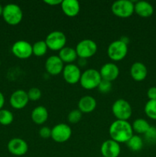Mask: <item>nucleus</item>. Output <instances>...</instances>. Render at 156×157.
I'll list each match as a JSON object with an SVG mask.
<instances>
[{"label": "nucleus", "mask_w": 156, "mask_h": 157, "mask_svg": "<svg viewBox=\"0 0 156 157\" xmlns=\"http://www.w3.org/2000/svg\"><path fill=\"white\" fill-rule=\"evenodd\" d=\"M109 133L113 140L119 144L127 143L133 135L132 126L127 121L116 120L110 125Z\"/></svg>", "instance_id": "f257e3e1"}, {"label": "nucleus", "mask_w": 156, "mask_h": 157, "mask_svg": "<svg viewBox=\"0 0 156 157\" xmlns=\"http://www.w3.org/2000/svg\"><path fill=\"white\" fill-rule=\"evenodd\" d=\"M102 81L99 71L96 69L90 68L81 74L80 84L86 90H93L97 88Z\"/></svg>", "instance_id": "f03ea898"}, {"label": "nucleus", "mask_w": 156, "mask_h": 157, "mask_svg": "<svg viewBox=\"0 0 156 157\" xmlns=\"http://www.w3.org/2000/svg\"><path fill=\"white\" fill-rule=\"evenodd\" d=\"M2 16L5 21L11 25H17L23 18V12L20 6L9 3L3 7Z\"/></svg>", "instance_id": "7ed1b4c3"}, {"label": "nucleus", "mask_w": 156, "mask_h": 157, "mask_svg": "<svg viewBox=\"0 0 156 157\" xmlns=\"http://www.w3.org/2000/svg\"><path fill=\"white\" fill-rule=\"evenodd\" d=\"M112 112L116 120L128 121L132 114V109L128 101L124 99H118L112 106Z\"/></svg>", "instance_id": "20e7f679"}, {"label": "nucleus", "mask_w": 156, "mask_h": 157, "mask_svg": "<svg viewBox=\"0 0 156 157\" xmlns=\"http://www.w3.org/2000/svg\"><path fill=\"white\" fill-rule=\"evenodd\" d=\"M128 53V44L122 40H116L110 44L107 48L108 57L114 61H119L125 58Z\"/></svg>", "instance_id": "39448f33"}, {"label": "nucleus", "mask_w": 156, "mask_h": 157, "mask_svg": "<svg viewBox=\"0 0 156 157\" xmlns=\"http://www.w3.org/2000/svg\"><path fill=\"white\" fill-rule=\"evenodd\" d=\"M135 5L130 0H118L112 5V12L119 18H128L134 13Z\"/></svg>", "instance_id": "423d86ee"}, {"label": "nucleus", "mask_w": 156, "mask_h": 157, "mask_svg": "<svg viewBox=\"0 0 156 157\" xmlns=\"http://www.w3.org/2000/svg\"><path fill=\"white\" fill-rule=\"evenodd\" d=\"M48 49L51 51H61L65 47L67 37L61 31H54L49 33L44 40Z\"/></svg>", "instance_id": "0eeeda50"}, {"label": "nucleus", "mask_w": 156, "mask_h": 157, "mask_svg": "<svg viewBox=\"0 0 156 157\" xmlns=\"http://www.w3.org/2000/svg\"><path fill=\"white\" fill-rule=\"evenodd\" d=\"M75 49L79 58L87 59L95 55L97 52V44L91 39H84L76 44Z\"/></svg>", "instance_id": "6e6552de"}, {"label": "nucleus", "mask_w": 156, "mask_h": 157, "mask_svg": "<svg viewBox=\"0 0 156 157\" xmlns=\"http://www.w3.org/2000/svg\"><path fill=\"white\" fill-rule=\"evenodd\" d=\"M72 135V130L66 124H59L51 129V138L58 144H63L68 140Z\"/></svg>", "instance_id": "1a4fd4ad"}, {"label": "nucleus", "mask_w": 156, "mask_h": 157, "mask_svg": "<svg viewBox=\"0 0 156 157\" xmlns=\"http://www.w3.org/2000/svg\"><path fill=\"white\" fill-rule=\"evenodd\" d=\"M12 52L15 57L20 59H27L30 58L32 52V45L27 41L19 40L12 44Z\"/></svg>", "instance_id": "9d476101"}, {"label": "nucleus", "mask_w": 156, "mask_h": 157, "mask_svg": "<svg viewBox=\"0 0 156 157\" xmlns=\"http://www.w3.org/2000/svg\"><path fill=\"white\" fill-rule=\"evenodd\" d=\"M81 74L80 67L74 64H66L62 71L64 81L69 84H76L80 82Z\"/></svg>", "instance_id": "9b49d317"}, {"label": "nucleus", "mask_w": 156, "mask_h": 157, "mask_svg": "<svg viewBox=\"0 0 156 157\" xmlns=\"http://www.w3.org/2000/svg\"><path fill=\"white\" fill-rule=\"evenodd\" d=\"M9 153L16 156H24L28 150V145L24 140L21 138H13L8 143Z\"/></svg>", "instance_id": "f8f14e48"}, {"label": "nucleus", "mask_w": 156, "mask_h": 157, "mask_svg": "<svg viewBox=\"0 0 156 157\" xmlns=\"http://www.w3.org/2000/svg\"><path fill=\"white\" fill-rule=\"evenodd\" d=\"M28 97L27 92L24 90H17L12 94L10 97L11 106L17 110H21L24 108L28 104Z\"/></svg>", "instance_id": "ddd939ff"}, {"label": "nucleus", "mask_w": 156, "mask_h": 157, "mask_svg": "<svg viewBox=\"0 0 156 157\" xmlns=\"http://www.w3.org/2000/svg\"><path fill=\"white\" fill-rule=\"evenodd\" d=\"M99 74L102 80L113 82L117 79L119 75V69L116 64L112 62L106 63L101 67Z\"/></svg>", "instance_id": "4468645a"}, {"label": "nucleus", "mask_w": 156, "mask_h": 157, "mask_svg": "<svg viewBox=\"0 0 156 157\" xmlns=\"http://www.w3.org/2000/svg\"><path fill=\"white\" fill-rule=\"evenodd\" d=\"M100 152L103 157H118L121 153V147L119 143L112 139L107 140L101 145Z\"/></svg>", "instance_id": "2eb2a0df"}, {"label": "nucleus", "mask_w": 156, "mask_h": 157, "mask_svg": "<svg viewBox=\"0 0 156 157\" xmlns=\"http://www.w3.org/2000/svg\"><path fill=\"white\" fill-rule=\"evenodd\" d=\"M64 62L61 61L59 56L52 55L47 58L45 62V69L50 75L56 76L61 74L64 69Z\"/></svg>", "instance_id": "dca6fc26"}, {"label": "nucleus", "mask_w": 156, "mask_h": 157, "mask_svg": "<svg viewBox=\"0 0 156 157\" xmlns=\"http://www.w3.org/2000/svg\"><path fill=\"white\" fill-rule=\"evenodd\" d=\"M148 75L147 67L143 63L136 61L130 67V75L136 81H142L146 78Z\"/></svg>", "instance_id": "f3484780"}, {"label": "nucleus", "mask_w": 156, "mask_h": 157, "mask_svg": "<svg viewBox=\"0 0 156 157\" xmlns=\"http://www.w3.org/2000/svg\"><path fill=\"white\" fill-rule=\"evenodd\" d=\"M64 15L68 17H75L79 14L80 6L76 0H63L61 4Z\"/></svg>", "instance_id": "a211bd4d"}, {"label": "nucleus", "mask_w": 156, "mask_h": 157, "mask_svg": "<svg viewBox=\"0 0 156 157\" xmlns=\"http://www.w3.org/2000/svg\"><path fill=\"white\" fill-rule=\"evenodd\" d=\"M96 107V101L93 97L86 95L82 97L78 102V110L82 113H90Z\"/></svg>", "instance_id": "6ab92c4d"}, {"label": "nucleus", "mask_w": 156, "mask_h": 157, "mask_svg": "<svg viewBox=\"0 0 156 157\" xmlns=\"http://www.w3.org/2000/svg\"><path fill=\"white\" fill-rule=\"evenodd\" d=\"M134 12L142 18H148L154 13V8L152 5L145 1L136 2L135 3Z\"/></svg>", "instance_id": "aec40b11"}, {"label": "nucleus", "mask_w": 156, "mask_h": 157, "mask_svg": "<svg viewBox=\"0 0 156 157\" xmlns=\"http://www.w3.org/2000/svg\"><path fill=\"white\" fill-rule=\"evenodd\" d=\"M32 120L35 124L41 125L48 119V111L47 108L43 106H38L33 109L32 112Z\"/></svg>", "instance_id": "412c9836"}, {"label": "nucleus", "mask_w": 156, "mask_h": 157, "mask_svg": "<svg viewBox=\"0 0 156 157\" xmlns=\"http://www.w3.org/2000/svg\"><path fill=\"white\" fill-rule=\"evenodd\" d=\"M58 56L64 62V64L65 63L67 64H73V61H76L78 57L76 49L70 47H66V46L60 51Z\"/></svg>", "instance_id": "4be33fe9"}, {"label": "nucleus", "mask_w": 156, "mask_h": 157, "mask_svg": "<svg viewBox=\"0 0 156 157\" xmlns=\"http://www.w3.org/2000/svg\"><path fill=\"white\" fill-rule=\"evenodd\" d=\"M150 127L151 126L149 125L148 121H145V119H142V118L136 119L132 124L133 131L136 132L139 134H145L150 128Z\"/></svg>", "instance_id": "5701e85b"}, {"label": "nucleus", "mask_w": 156, "mask_h": 157, "mask_svg": "<svg viewBox=\"0 0 156 157\" xmlns=\"http://www.w3.org/2000/svg\"><path fill=\"white\" fill-rule=\"evenodd\" d=\"M128 149L132 151H139L143 147V141L142 139L138 135H132L131 138L126 143Z\"/></svg>", "instance_id": "b1692460"}, {"label": "nucleus", "mask_w": 156, "mask_h": 157, "mask_svg": "<svg viewBox=\"0 0 156 157\" xmlns=\"http://www.w3.org/2000/svg\"><path fill=\"white\" fill-rule=\"evenodd\" d=\"M47 44L45 41H38L32 45V52L37 57H42L47 52Z\"/></svg>", "instance_id": "393cba45"}, {"label": "nucleus", "mask_w": 156, "mask_h": 157, "mask_svg": "<svg viewBox=\"0 0 156 157\" xmlns=\"http://www.w3.org/2000/svg\"><path fill=\"white\" fill-rule=\"evenodd\" d=\"M13 113L6 109L0 110V124L8 126L13 122Z\"/></svg>", "instance_id": "a878e982"}, {"label": "nucleus", "mask_w": 156, "mask_h": 157, "mask_svg": "<svg viewBox=\"0 0 156 157\" xmlns=\"http://www.w3.org/2000/svg\"><path fill=\"white\" fill-rule=\"evenodd\" d=\"M145 113L147 117L156 121V100L148 101L145 106Z\"/></svg>", "instance_id": "bb28decb"}, {"label": "nucleus", "mask_w": 156, "mask_h": 157, "mask_svg": "<svg viewBox=\"0 0 156 157\" xmlns=\"http://www.w3.org/2000/svg\"><path fill=\"white\" fill-rule=\"evenodd\" d=\"M81 118H82V113L78 109L71 110L67 116V120H68L69 123L72 124H76L79 123Z\"/></svg>", "instance_id": "cd10ccee"}, {"label": "nucleus", "mask_w": 156, "mask_h": 157, "mask_svg": "<svg viewBox=\"0 0 156 157\" xmlns=\"http://www.w3.org/2000/svg\"><path fill=\"white\" fill-rule=\"evenodd\" d=\"M27 94L29 101H37L40 100V98H41V95H42L41 90L38 87H32V88L29 89Z\"/></svg>", "instance_id": "c85d7f7f"}, {"label": "nucleus", "mask_w": 156, "mask_h": 157, "mask_svg": "<svg viewBox=\"0 0 156 157\" xmlns=\"http://www.w3.org/2000/svg\"><path fill=\"white\" fill-rule=\"evenodd\" d=\"M145 138L149 144L156 143V127L151 126L148 131L145 133Z\"/></svg>", "instance_id": "c756f323"}, {"label": "nucleus", "mask_w": 156, "mask_h": 157, "mask_svg": "<svg viewBox=\"0 0 156 157\" xmlns=\"http://www.w3.org/2000/svg\"><path fill=\"white\" fill-rule=\"evenodd\" d=\"M98 90L99 92L102 94H107L112 89V83L110 81H105V80H102L101 81L100 84L98 86Z\"/></svg>", "instance_id": "7c9ffc66"}, {"label": "nucleus", "mask_w": 156, "mask_h": 157, "mask_svg": "<svg viewBox=\"0 0 156 157\" xmlns=\"http://www.w3.org/2000/svg\"><path fill=\"white\" fill-rule=\"evenodd\" d=\"M39 135L44 139L51 137V129L48 127H43L39 130Z\"/></svg>", "instance_id": "2f4dec72"}, {"label": "nucleus", "mask_w": 156, "mask_h": 157, "mask_svg": "<svg viewBox=\"0 0 156 157\" xmlns=\"http://www.w3.org/2000/svg\"><path fill=\"white\" fill-rule=\"evenodd\" d=\"M147 96H148L149 101L156 100V87H150L147 91Z\"/></svg>", "instance_id": "473e14b6"}, {"label": "nucleus", "mask_w": 156, "mask_h": 157, "mask_svg": "<svg viewBox=\"0 0 156 157\" xmlns=\"http://www.w3.org/2000/svg\"><path fill=\"white\" fill-rule=\"evenodd\" d=\"M44 2L46 4L49 5V6H58V5H61V2H62V0H45Z\"/></svg>", "instance_id": "72a5a7b5"}, {"label": "nucleus", "mask_w": 156, "mask_h": 157, "mask_svg": "<svg viewBox=\"0 0 156 157\" xmlns=\"http://www.w3.org/2000/svg\"><path fill=\"white\" fill-rule=\"evenodd\" d=\"M5 104V97L3 94L0 91V110H2Z\"/></svg>", "instance_id": "f704fd0d"}, {"label": "nucleus", "mask_w": 156, "mask_h": 157, "mask_svg": "<svg viewBox=\"0 0 156 157\" xmlns=\"http://www.w3.org/2000/svg\"><path fill=\"white\" fill-rule=\"evenodd\" d=\"M2 12H3V7L2 6V5L0 4V15H2Z\"/></svg>", "instance_id": "c9c22d12"}, {"label": "nucleus", "mask_w": 156, "mask_h": 157, "mask_svg": "<svg viewBox=\"0 0 156 157\" xmlns=\"http://www.w3.org/2000/svg\"><path fill=\"white\" fill-rule=\"evenodd\" d=\"M0 66H1V61H0Z\"/></svg>", "instance_id": "e433bc0d"}, {"label": "nucleus", "mask_w": 156, "mask_h": 157, "mask_svg": "<svg viewBox=\"0 0 156 157\" xmlns=\"http://www.w3.org/2000/svg\"><path fill=\"white\" fill-rule=\"evenodd\" d=\"M101 157H103V156H101Z\"/></svg>", "instance_id": "4c0bfd02"}]
</instances>
